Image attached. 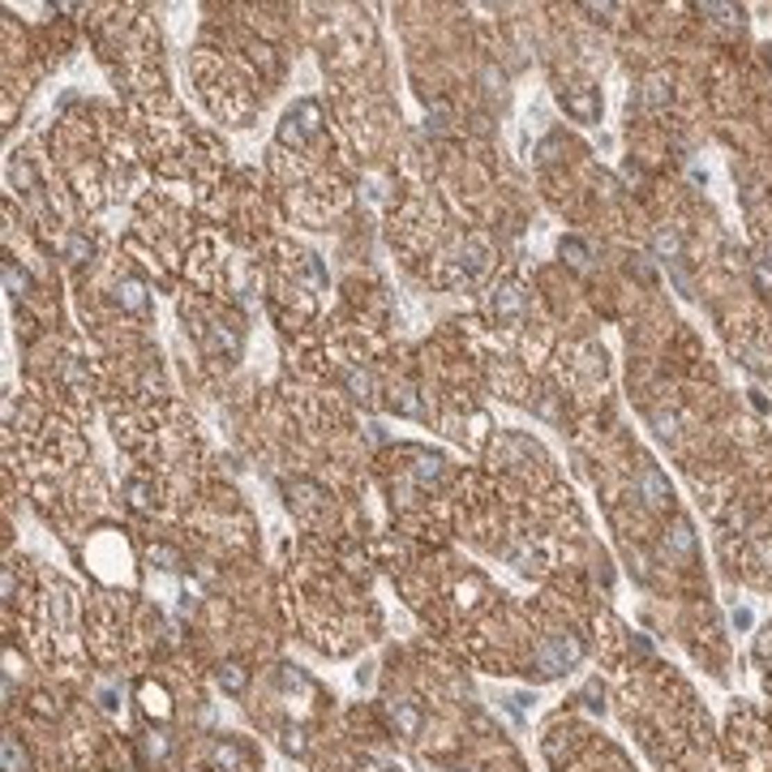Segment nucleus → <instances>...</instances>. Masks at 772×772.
I'll return each instance as SVG.
<instances>
[{
	"label": "nucleus",
	"mask_w": 772,
	"mask_h": 772,
	"mask_svg": "<svg viewBox=\"0 0 772 772\" xmlns=\"http://www.w3.org/2000/svg\"><path fill=\"white\" fill-rule=\"evenodd\" d=\"M580 639L575 635H566V639H554L550 648L541 652V665H545V674H562V669L570 665V661H580Z\"/></svg>",
	"instance_id": "nucleus-1"
},
{
	"label": "nucleus",
	"mask_w": 772,
	"mask_h": 772,
	"mask_svg": "<svg viewBox=\"0 0 772 772\" xmlns=\"http://www.w3.org/2000/svg\"><path fill=\"white\" fill-rule=\"evenodd\" d=\"M639 489H643V498H648V507H665L669 502V485L661 481L657 468H639Z\"/></svg>",
	"instance_id": "nucleus-2"
},
{
	"label": "nucleus",
	"mask_w": 772,
	"mask_h": 772,
	"mask_svg": "<svg viewBox=\"0 0 772 772\" xmlns=\"http://www.w3.org/2000/svg\"><path fill=\"white\" fill-rule=\"evenodd\" d=\"M562 104H566L570 112H575L580 120H592V116H596V90H592V86H580V90H566V95H562Z\"/></svg>",
	"instance_id": "nucleus-3"
},
{
	"label": "nucleus",
	"mask_w": 772,
	"mask_h": 772,
	"mask_svg": "<svg viewBox=\"0 0 772 772\" xmlns=\"http://www.w3.org/2000/svg\"><path fill=\"white\" fill-rule=\"evenodd\" d=\"M120 301H124V309H133V313H142L146 309V296H142V284H120Z\"/></svg>",
	"instance_id": "nucleus-4"
},
{
	"label": "nucleus",
	"mask_w": 772,
	"mask_h": 772,
	"mask_svg": "<svg viewBox=\"0 0 772 772\" xmlns=\"http://www.w3.org/2000/svg\"><path fill=\"white\" fill-rule=\"evenodd\" d=\"M493 309H502V313H519V309H524V296H519L515 288H502V296H493Z\"/></svg>",
	"instance_id": "nucleus-5"
},
{
	"label": "nucleus",
	"mask_w": 772,
	"mask_h": 772,
	"mask_svg": "<svg viewBox=\"0 0 772 772\" xmlns=\"http://www.w3.org/2000/svg\"><path fill=\"white\" fill-rule=\"evenodd\" d=\"M665 545H674L678 554H691V545H695V536H691V528H687V524H674V532L665 536Z\"/></svg>",
	"instance_id": "nucleus-6"
},
{
	"label": "nucleus",
	"mask_w": 772,
	"mask_h": 772,
	"mask_svg": "<svg viewBox=\"0 0 772 772\" xmlns=\"http://www.w3.org/2000/svg\"><path fill=\"white\" fill-rule=\"evenodd\" d=\"M219 682L228 687V691H240V687H245V669H240V665H223V674H219Z\"/></svg>",
	"instance_id": "nucleus-7"
},
{
	"label": "nucleus",
	"mask_w": 772,
	"mask_h": 772,
	"mask_svg": "<svg viewBox=\"0 0 772 772\" xmlns=\"http://www.w3.org/2000/svg\"><path fill=\"white\" fill-rule=\"evenodd\" d=\"M704 13H716L721 22H742V9H730V5H704Z\"/></svg>",
	"instance_id": "nucleus-8"
},
{
	"label": "nucleus",
	"mask_w": 772,
	"mask_h": 772,
	"mask_svg": "<svg viewBox=\"0 0 772 772\" xmlns=\"http://www.w3.org/2000/svg\"><path fill=\"white\" fill-rule=\"evenodd\" d=\"M562 254H570V262H575V266H584V262H588V249H584L580 240H566V245H562Z\"/></svg>",
	"instance_id": "nucleus-9"
},
{
	"label": "nucleus",
	"mask_w": 772,
	"mask_h": 772,
	"mask_svg": "<svg viewBox=\"0 0 772 772\" xmlns=\"http://www.w3.org/2000/svg\"><path fill=\"white\" fill-rule=\"evenodd\" d=\"M69 254H73V262H82V254H86V240H82V236H73V240H69Z\"/></svg>",
	"instance_id": "nucleus-10"
},
{
	"label": "nucleus",
	"mask_w": 772,
	"mask_h": 772,
	"mask_svg": "<svg viewBox=\"0 0 772 772\" xmlns=\"http://www.w3.org/2000/svg\"><path fill=\"white\" fill-rule=\"evenodd\" d=\"M768 65H772V47H768Z\"/></svg>",
	"instance_id": "nucleus-11"
}]
</instances>
